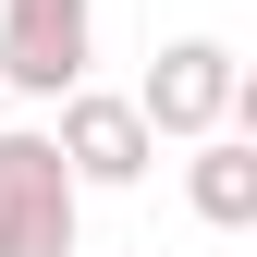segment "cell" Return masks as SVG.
<instances>
[{"label": "cell", "mask_w": 257, "mask_h": 257, "mask_svg": "<svg viewBox=\"0 0 257 257\" xmlns=\"http://www.w3.org/2000/svg\"><path fill=\"white\" fill-rule=\"evenodd\" d=\"M0 257H74V172L49 135H0Z\"/></svg>", "instance_id": "obj_1"}, {"label": "cell", "mask_w": 257, "mask_h": 257, "mask_svg": "<svg viewBox=\"0 0 257 257\" xmlns=\"http://www.w3.org/2000/svg\"><path fill=\"white\" fill-rule=\"evenodd\" d=\"M86 0H13L0 13V74L25 98H86Z\"/></svg>", "instance_id": "obj_2"}, {"label": "cell", "mask_w": 257, "mask_h": 257, "mask_svg": "<svg viewBox=\"0 0 257 257\" xmlns=\"http://www.w3.org/2000/svg\"><path fill=\"white\" fill-rule=\"evenodd\" d=\"M220 110H233V49H208V37L159 49V74L135 86V122H147V135H220Z\"/></svg>", "instance_id": "obj_3"}, {"label": "cell", "mask_w": 257, "mask_h": 257, "mask_svg": "<svg viewBox=\"0 0 257 257\" xmlns=\"http://www.w3.org/2000/svg\"><path fill=\"white\" fill-rule=\"evenodd\" d=\"M49 159H61L74 184H135L147 159H159V135L135 122V98H74L61 135H49Z\"/></svg>", "instance_id": "obj_4"}, {"label": "cell", "mask_w": 257, "mask_h": 257, "mask_svg": "<svg viewBox=\"0 0 257 257\" xmlns=\"http://www.w3.org/2000/svg\"><path fill=\"white\" fill-rule=\"evenodd\" d=\"M184 196H196L208 233H245V220H257V147L208 135V147H196V172H184Z\"/></svg>", "instance_id": "obj_5"}]
</instances>
